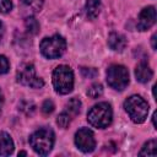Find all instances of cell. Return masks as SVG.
Segmentation results:
<instances>
[{
	"label": "cell",
	"mask_w": 157,
	"mask_h": 157,
	"mask_svg": "<svg viewBox=\"0 0 157 157\" xmlns=\"http://www.w3.org/2000/svg\"><path fill=\"white\" fill-rule=\"evenodd\" d=\"M124 108L134 123H144L148 114V103L137 94L130 96L124 102Z\"/></svg>",
	"instance_id": "cell-3"
},
{
	"label": "cell",
	"mask_w": 157,
	"mask_h": 157,
	"mask_svg": "<svg viewBox=\"0 0 157 157\" xmlns=\"http://www.w3.org/2000/svg\"><path fill=\"white\" fill-rule=\"evenodd\" d=\"M9 67H10V64H9V60L6 59V56L0 55V75L7 72Z\"/></svg>",
	"instance_id": "cell-23"
},
{
	"label": "cell",
	"mask_w": 157,
	"mask_h": 157,
	"mask_svg": "<svg viewBox=\"0 0 157 157\" xmlns=\"http://www.w3.org/2000/svg\"><path fill=\"white\" fill-rule=\"evenodd\" d=\"M152 75H153V72L146 61H141L140 64H137V66L135 69V76L139 82H142V83L148 82L152 78Z\"/></svg>",
	"instance_id": "cell-10"
},
{
	"label": "cell",
	"mask_w": 157,
	"mask_h": 157,
	"mask_svg": "<svg viewBox=\"0 0 157 157\" xmlns=\"http://www.w3.org/2000/svg\"><path fill=\"white\" fill-rule=\"evenodd\" d=\"M151 42H152V48H153V49H156V34H153V36H152Z\"/></svg>",
	"instance_id": "cell-26"
},
{
	"label": "cell",
	"mask_w": 157,
	"mask_h": 157,
	"mask_svg": "<svg viewBox=\"0 0 157 157\" xmlns=\"http://www.w3.org/2000/svg\"><path fill=\"white\" fill-rule=\"evenodd\" d=\"M53 85L58 93L66 94L74 88V72L66 65H59L53 72Z\"/></svg>",
	"instance_id": "cell-4"
},
{
	"label": "cell",
	"mask_w": 157,
	"mask_h": 157,
	"mask_svg": "<svg viewBox=\"0 0 157 157\" xmlns=\"http://www.w3.org/2000/svg\"><path fill=\"white\" fill-rule=\"evenodd\" d=\"M0 113H1V108H0Z\"/></svg>",
	"instance_id": "cell-28"
},
{
	"label": "cell",
	"mask_w": 157,
	"mask_h": 157,
	"mask_svg": "<svg viewBox=\"0 0 157 157\" xmlns=\"http://www.w3.org/2000/svg\"><path fill=\"white\" fill-rule=\"evenodd\" d=\"M53 110H54V103L50 99L44 101V103L42 104V112L44 114H50Z\"/></svg>",
	"instance_id": "cell-22"
},
{
	"label": "cell",
	"mask_w": 157,
	"mask_h": 157,
	"mask_svg": "<svg viewBox=\"0 0 157 157\" xmlns=\"http://www.w3.org/2000/svg\"><path fill=\"white\" fill-rule=\"evenodd\" d=\"M12 9V1L11 0H0V12L7 13Z\"/></svg>",
	"instance_id": "cell-20"
},
{
	"label": "cell",
	"mask_w": 157,
	"mask_h": 157,
	"mask_svg": "<svg viewBox=\"0 0 157 157\" xmlns=\"http://www.w3.org/2000/svg\"><path fill=\"white\" fill-rule=\"evenodd\" d=\"M16 77H17V81L21 85L27 86V87L40 88L44 85V81L36 75L34 66L31 63H25L21 66H18Z\"/></svg>",
	"instance_id": "cell-7"
},
{
	"label": "cell",
	"mask_w": 157,
	"mask_h": 157,
	"mask_svg": "<svg viewBox=\"0 0 157 157\" xmlns=\"http://www.w3.org/2000/svg\"><path fill=\"white\" fill-rule=\"evenodd\" d=\"M80 110H81V102H80V99L76 98V97L71 98L67 102V104H66V110L65 112L72 118V117L77 115L80 113Z\"/></svg>",
	"instance_id": "cell-14"
},
{
	"label": "cell",
	"mask_w": 157,
	"mask_h": 157,
	"mask_svg": "<svg viewBox=\"0 0 157 157\" xmlns=\"http://www.w3.org/2000/svg\"><path fill=\"white\" fill-rule=\"evenodd\" d=\"M54 132L49 128H40L29 136V144L32 148L42 156H45L50 152L54 145Z\"/></svg>",
	"instance_id": "cell-1"
},
{
	"label": "cell",
	"mask_w": 157,
	"mask_h": 157,
	"mask_svg": "<svg viewBox=\"0 0 157 157\" xmlns=\"http://www.w3.org/2000/svg\"><path fill=\"white\" fill-rule=\"evenodd\" d=\"M23 102H25L26 107H23L22 104H20V109H21V110H23L27 115H31V114L34 112V108H36V107H34V104H33L32 102H27V101H23Z\"/></svg>",
	"instance_id": "cell-24"
},
{
	"label": "cell",
	"mask_w": 157,
	"mask_h": 157,
	"mask_svg": "<svg viewBox=\"0 0 157 157\" xmlns=\"http://www.w3.org/2000/svg\"><path fill=\"white\" fill-rule=\"evenodd\" d=\"M103 94V86L101 83H93L88 90H87V96L96 99Z\"/></svg>",
	"instance_id": "cell-17"
},
{
	"label": "cell",
	"mask_w": 157,
	"mask_h": 157,
	"mask_svg": "<svg viewBox=\"0 0 157 157\" xmlns=\"http://www.w3.org/2000/svg\"><path fill=\"white\" fill-rule=\"evenodd\" d=\"M155 22H156V10L153 6H147L139 15L137 28L140 31H147L155 25Z\"/></svg>",
	"instance_id": "cell-9"
},
{
	"label": "cell",
	"mask_w": 157,
	"mask_h": 157,
	"mask_svg": "<svg viewBox=\"0 0 157 157\" xmlns=\"http://www.w3.org/2000/svg\"><path fill=\"white\" fill-rule=\"evenodd\" d=\"M2 37H4V26H2V23L0 22V42H1Z\"/></svg>",
	"instance_id": "cell-25"
},
{
	"label": "cell",
	"mask_w": 157,
	"mask_h": 157,
	"mask_svg": "<svg viewBox=\"0 0 157 157\" xmlns=\"http://www.w3.org/2000/svg\"><path fill=\"white\" fill-rule=\"evenodd\" d=\"M75 144L82 152H92L96 147V140L93 132L88 128H81L75 134Z\"/></svg>",
	"instance_id": "cell-8"
},
{
	"label": "cell",
	"mask_w": 157,
	"mask_h": 157,
	"mask_svg": "<svg viewBox=\"0 0 157 157\" xmlns=\"http://www.w3.org/2000/svg\"><path fill=\"white\" fill-rule=\"evenodd\" d=\"M2 103H4V94H2V92H1V90H0V108H1Z\"/></svg>",
	"instance_id": "cell-27"
},
{
	"label": "cell",
	"mask_w": 157,
	"mask_h": 157,
	"mask_svg": "<svg viewBox=\"0 0 157 157\" xmlns=\"http://www.w3.org/2000/svg\"><path fill=\"white\" fill-rule=\"evenodd\" d=\"M81 72H82V76L86 78H93L97 76V70L92 67H81Z\"/></svg>",
	"instance_id": "cell-21"
},
{
	"label": "cell",
	"mask_w": 157,
	"mask_h": 157,
	"mask_svg": "<svg viewBox=\"0 0 157 157\" xmlns=\"http://www.w3.org/2000/svg\"><path fill=\"white\" fill-rule=\"evenodd\" d=\"M25 26L29 34H37L39 32V23L34 17H27L25 21Z\"/></svg>",
	"instance_id": "cell-16"
},
{
	"label": "cell",
	"mask_w": 157,
	"mask_h": 157,
	"mask_svg": "<svg viewBox=\"0 0 157 157\" xmlns=\"http://www.w3.org/2000/svg\"><path fill=\"white\" fill-rule=\"evenodd\" d=\"M13 151V141L7 132L0 131V156H9Z\"/></svg>",
	"instance_id": "cell-12"
},
{
	"label": "cell",
	"mask_w": 157,
	"mask_h": 157,
	"mask_svg": "<svg viewBox=\"0 0 157 157\" xmlns=\"http://www.w3.org/2000/svg\"><path fill=\"white\" fill-rule=\"evenodd\" d=\"M113 112L112 107L107 102H101L93 105L87 113V120L92 126L104 129L112 123Z\"/></svg>",
	"instance_id": "cell-2"
},
{
	"label": "cell",
	"mask_w": 157,
	"mask_h": 157,
	"mask_svg": "<svg viewBox=\"0 0 157 157\" xmlns=\"http://www.w3.org/2000/svg\"><path fill=\"white\" fill-rule=\"evenodd\" d=\"M70 121H71V117H70L66 112H63L61 114H59V115H58L56 123H58V125H59L60 128H63V129L67 128V126H69V124H70Z\"/></svg>",
	"instance_id": "cell-19"
},
{
	"label": "cell",
	"mask_w": 157,
	"mask_h": 157,
	"mask_svg": "<svg viewBox=\"0 0 157 157\" xmlns=\"http://www.w3.org/2000/svg\"><path fill=\"white\" fill-rule=\"evenodd\" d=\"M108 85L118 91H123L129 85V71L125 66L113 64L107 69Z\"/></svg>",
	"instance_id": "cell-6"
},
{
	"label": "cell",
	"mask_w": 157,
	"mask_h": 157,
	"mask_svg": "<svg viewBox=\"0 0 157 157\" xmlns=\"http://www.w3.org/2000/svg\"><path fill=\"white\" fill-rule=\"evenodd\" d=\"M156 147H157L156 140H150L144 145L139 155L140 156H156Z\"/></svg>",
	"instance_id": "cell-15"
},
{
	"label": "cell",
	"mask_w": 157,
	"mask_h": 157,
	"mask_svg": "<svg viewBox=\"0 0 157 157\" xmlns=\"http://www.w3.org/2000/svg\"><path fill=\"white\" fill-rule=\"evenodd\" d=\"M128 42H126V38L120 34V33H117V32H112L108 37V45L110 49L115 50V52H121L125 49Z\"/></svg>",
	"instance_id": "cell-11"
},
{
	"label": "cell",
	"mask_w": 157,
	"mask_h": 157,
	"mask_svg": "<svg viewBox=\"0 0 157 157\" xmlns=\"http://www.w3.org/2000/svg\"><path fill=\"white\" fill-rule=\"evenodd\" d=\"M102 9L101 0H87L86 1V13L90 20H94Z\"/></svg>",
	"instance_id": "cell-13"
},
{
	"label": "cell",
	"mask_w": 157,
	"mask_h": 157,
	"mask_svg": "<svg viewBox=\"0 0 157 157\" xmlns=\"http://www.w3.org/2000/svg\"><path fill=\"white\" fill-rule=\"evenodd\" d=\"M40 53L48 59H56L61 56L66 49V42L60 34L45 37L39 44Z\"/></svg>",
	"instance_id": "cell-5"
},
{
	"label": "cell",
	"mask_w": 157,
	"mask_h": 157,
	"mask_svg": "<svg viewBox=\"0 0 157 157\" xmlns=\"http://www.w3.org/2000/svg\"><path fill=\"white\" fill-rule=\"evenodd\" d=\"M23 5H26L28 9L33 10L34 12H38L40 11L42 6H43V2L44 0H21Z\"/></svg>",
	"instance_id": "cell-18"
}]
</instances>
